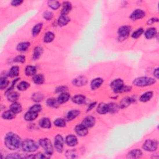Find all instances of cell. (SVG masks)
I'll return each instance as SVG.
<instances>
[{"label": "cell", "mask_w": 159, "mask_h": 159, "mask_svg": "<svg viewBox=\"0 0 159 159\" xmlns=\"http://www.w3.org/2000/svg\"><path fill=\"white\" fill-rule=\"evenodd\" d=\"M4 144L9 149L16 150L21 147L22 143L21 138L18 135L12 132H9L4 139Z\"/></svg>", "instance_id": "obj_1"}, {"label": "cell", "mask_w": 159, "mask_h": 159, "mask_svg": "<svg viewBox=\"0 0 159 159\" xmlns=\"http://www.w3.org/2000/svg\"><path fill=\"white\" fill-rule=\"evenodd\" d=\"M156 83V80L151 77H139L135 78L133 81V84L135 86L140 87H145L151 86Z\"/></svg>", "instance_id": "obj_2"}, {"label": "cell", "mask_w": 159, "mask_h": 159, "mask_svg": "<svg viewBox=\"0 0 159 159\" xmlns=\"http://www.w3.org/2000/svg\"><path fill=\"white\" fill-rule=\"evenodd\" d=\"M22 148L24 152H33L36 151L39 148V145L31 139H27L22 143Z\"/></svg>", "instance_id": "obj_3"}, {"label": "cell", "mask_w": 159, "mask_h": 159, "mask_svg": "<svg viewBox=\"0 0 159 159\" xmlns=\"http://www.w3.org/2000/svg\"><path fill=\"white\" fill-rule=\"evenodd\" d=\"M39 144L43 148L45 151L46 155L52 156L53 152H54V149L51 144L50 140L47 138L41 139L39 141Z\"/></svg>", "instance_id": "obj_4"}, {"label": "cell", "mask_w": 159, "mask_h": 159, "mask_svg": "<svg viewBox=\"0 0 159 159\" xmlns=\"http://www.w3.org/2000/svg\"><path fill=\"white\" fill-rule=\"evenodd\" d=\"M158 148V142L155 140L148 139L143 144V149L147 152H154Z\"/></svg>", "instance_id": "obj_5"}, {"label": "cell", "mask_w": 159, "mask_h": 159, "mask_svg": "<svg viewBox=\"0 0 159 159\" xmlns=\"http://www.w3.org/2000/svg\"><path fill=\"white\" fill-rule=\"evenodd\" d=\"M64 143H65V140L62 136L60 134H58L55 136V140H54V145H55V148L56 149V151L57 152L59 153L62 152L63 149H64Z\"/></svg>", "instance_id": "obj_6"}, {"label": "cell", "mask_w": 159, "mask_h": 159, "mask_svg": "<svg viewBox=\"0 0 159 159\" xmlns=\"http://www.w3.org/2000/svg\"><path fill=\"white\" fill-rule=\"evenodd\" d=\"M124 86V82L121 79H116L111 83V88L115 93H121L123 86Z\"/></svg>", "instance_id": "obj_7"}, {"label": "cell", "mask_w": 159, "mask_h": 159, "mask_svg": "<svg viewBox=\"0 0 159 159\" xmlns=\"http://www.w3.org/2000/svg\"><path fill=\"white\" fill-rule=\"evenodd\" d=\"M130 32H131V28L129 27V26H124L121 28H119L118 31V36H119V37L122 39L127 38L129 36Z\"/></svg>", "instance_id": "obj_8"}, {"label": "cell", "mask_w": 159, "mask_h": 159, "mask_svg": "<svg viewBox=\"0 0 159 159\" xmlns=\"http://www.w3.org/2000/svg\"><path fill=\"white\" fill-rule=\"evenodd\" d=\"M145 16V12L142 10H139L138 9V10H135V11L132 12V13L130 16V18L132 20L135 21V20L143 18Z\"/></svg>", "instance_id": "obj_9"}, {"label": "cell", "mask_w": 159, "mask_h": 159, "mask_svg": "<svg viewBox=\"0 0 159 159\" xmlns=\"http://www.w3.org/2000/svg\"><path fill=\"white\" fill-rule=\"evenodd\" d=\"M95 122H96L95 118L93 116H89L86 117L83 119L82 122V124L87 128H90L95 126Z\"/></svg>", "instance_id": "obj_10"}, {"label": "cell", "mask_w": 159, "mask_h": 159, "mask_svg": "<svg viewBox=\"0 0 159 159\" xmlns=\"http://www.w3.org/2000/svg\"><path fill=\"white\" fill-rule=\"evenodd\" d=\"M75 131L76 134L80 137L86 136L88 133V128L82 125V124H81L77 125L75 128Z\"/></svg>", "instance_id": "obj_11"}, {"label": "cell", "mask_w": 159, "mask_h": 159, "mask_svg": "<svg viewBox=\"0 0 159 159\" xmlns=\"http://www.w3.org/2000/svg\"><path fill=\"white\" fill-rule=\"evenodd\" d=\"M88 83L87 78L84 76L78 77L76 78H75L73 80V85L77 86H83L86 85Z\"/></svg>", "instance_id": "obj_12"}, {"label": "cell", "mask_w": 159, "mask_h": 159, "mask_svg": "<svg viewBox=\"0 0 159 159\" xmlns=\"http://www.w3.org/2000/svg\"><path fill=\"white\" fill-rule=\"evenodd\" d=\"M65 142L70 147H74L78 144L77 138L74 135H68L66 137Z\"/></svg>", "instance_id": "obj_13"}, {"label": "cell", "mask_w": 159, "mask_h": 159, "mask_svg": "<svg viewBox=\"0 0 159 159\" xmlns=\"http://www.w3.org/2000/svg\"><path fill=\"white\" fill-rule=\"evenodd\" d=\"M72 6L71 3L68 1H65L63 3V8L61 11V15L67 16L68 13L71 11Z\"/></svg>", "instance_id": "obj_14"}, {"label": "cell", "mask_w": 159, "mask_h": 159, "mask_svg": "<svg viewBox=\"0 0 159 159\" xmlns=\"http://www.w3.org/2000/svg\"><path fill=\"white\" fill-rule=\"evenodd\" d=\"M103 83V80L101 78H96L93 80L91 82V88L93 90L99 88Z\"/></svg>", "instance_id": "obj_15"}, {"label": "cell", "mask_w": 159, "mask_h": 159, "mask_svg": "<svg viewBox=\"0 0 159 159\" xmlns=\"http://www.w3.org/2000/svg\"><path fill=\"white\" fill-rule=\"evenodd\" d=\"M142 156V152L139 149H134L130 151L127 154V158H139Z\"/></svg>", "instance_id": "obj_16"}, {"label": "cell", "mask_w": 159, "mask_h": 159, "mask_svg": "<svg viewBox=\"0 0 159 159\" xmlns=\"http://www.w3.org/2000/svg\"><path fill=\"white\" fill-rule=\"evenodd\" d=\"M37 117H38L37 113L29 110V111H28L25 114L24 119L27 121H34L35 119H36Z\"/></svg>", "instance_id": "obj_17"}, {"label": "cell", "mask_w": 159, "mask_h": 159, "mask_svg": "<svg viewBox=\"0 0 159 159\" xmlns=\"http://www.w3.org/2000/svg\"><path fill=\"white\" fill-rule=\"evenodd\" d=\"M70 95L68 93H62L59 96L58 98H57V101H58V102L59 104H63L65 103L66 102H67V101L70 100Z\"/></svg>", "instance_id": "obj_18"}, {"label": "cell", "mask_w": 159, "mask_h": 159, "mask_svg": "<svg viewBox=\"0 0 159 159\" xmlns=\"http://www.w3.org/2000/svg\"><path fill=\"white\" fill-rule=\"evenodd\" d=\"M39 125L42 128H45V129H50L52 126L50 120L47 118H42L39 121Z\"/></svg>", "instance_id": "obj_19"}, {"label": "cell", "mask_w": 159, "mask_h": 159, "mask_svg": "<svg viewBox=\"0 0 159 159\" xmlns=\"http://www.w3.org/2000/svg\"><path fill=\"white\" fill-rule=\"evenodd\" d=\"M36 72H37V69H36V67H34V66H32V65L27 66L25 69L26 75L29 77L36 75Z\"/></svg>", "instance_id": "obj_20"}, {"label": "cell", "mask_w": 159, "mask_h": 159, "mask_svg": "<svg viewBox=\"0 0 159 159\" xmlns=\"http://www.w3.org/2000/svg\"><path fill=\"white\" fill-rule=\"evenodd\" d=\"M80 111H79L78 110H71L67 113V119L68 121H72L74 119L80 116Z\"/></svg>", "instance_id": "obj_21"}, {"label": "cell", "mask_w": 159, "mask_h": 159, "mask_svg": "<svg viewBox=\"0 0 159 159\" xmlns=\"http://www.w3.org/2000/svg\"><path fill=\"white\" fill-rule=\"evenodd\" d=\"M19 95L18 93L16 91H10L8 93L7 95V98L8 100L11 101V102L15 103L16 101L19 99Z\"/></svg>", "instance_id": "obj_22"}, {"label": "cell", "mask_w": 159, "mask_h": 159, "mask_svg": "<svg viewBox=\"0 0 159 159\" xmlns=\"http://www.w3.org/2000/svg\"><path fill=\"white\" fill-rule=\"evenodd\" d=\"M98 113L100 114H105L108 113V104L105 103H100L96 109Z\"/></svg>", "instance_id": "obj_23"}, {"label": "cell", "mask_w": 159, "mask_h": 159, "mask_svg": "<svg viewBox=\"0 0 159 159\" xmlns=\"http://www.w3.org/2000/svg\"><path fill=\"white\" fill-rule=\"evenodd\" d=\"M70 21V19L67 16L61 15L58 19V25L60 27H63V26L68 24Z\"/></svg>", "instance_id": "obj_24"}, {"label": "cell", "mask_w": 159, "mask_h": 159, "mask_svg": "<svg viewBox=\"0 0 159 159\" xmlns=\"http://www.w3.org/2000/svg\"><path fill=\"white\" fill-rule=\"evenodd\" d=\"M43 53V48L41 46H37L34 48L33 53V59L36 60L41 57Z\"/></svg>", "instance_id": "obj_25"}, {"label": "cell", "mask_w": 159, "mask_h": 159, "mask_svg": "<svg viewBox=\"0 0 159 159\" xmlns=\"http://www.w3.org/2000/svg\"><path fill=\"white\" fill-rule=\"evenodd\" d=\"M157 29L154 28H151L148 29L145 32V36L148 39L153 38L157 35Z\"/></svg>", "instance_id": "obj_26"}, {"label": "cell", "mask_w": 159, "mask_h": 159, "mask_svg": "<svg viewBox=\"0 0 159 159\" xmlns=\"http://www.w3.org/2000/svg\"><path fill=\"white\" fill-rule=\"evenodd\" d=\"M10 109L15 114H18L23 111V107L20 103L15 102L11 105Z\"/></svg>", "instance_id": "obj_27"}, {"label": "cell", "mask_w": 159, "mask_h": 159, "mask_svg": "<svg viewBox=\"0 0 159 159\" xmlns=\"http://www.w3.org/2000/svg\"><path fill=\"white\" fill-rule=\"evenodd\" d=\"M132 99L129 97H126V98H123L121 100L120 104H119V108L123 109L128 107L132 103Z\"/></svg>", "instance_id": "obj_28"}, {"label": "cell", "mask_w": 159, "mask_h": 159, "mask_svg": "<svg viewBox=\"0 0 159 159\" xmlns=\"http://www.w3.org/2000/svg\"><path fill=\"white\" fill-rule=\"evenodd\" d=\"M153 96V92L152 91H147L145 92V93L142 95L140 97V101L142 102H147V101L151 100V99Z\"/></svg>", "instance_id": "obj_29"}, {"label": "cell", "mask_w": 159, "mask_h": 159, "mask_svg": "<svg viewBox=\"0 0 159 159\" xmlns=\"http://www.w3.org/2000/svg\"><path fill=\"white\" fill-rule=\"evenodd\" d=\"M85 96L82 95H78L73 96L72 98V101L75 104H83L85 101Z\"/></svg>", "instance_id": "obj_30"}, {"label": "cell", "mask_w": 159, "mask_h": 159, "mask_svg": "<svg viewBox=\"0 0 159 159\" xmlns=\"http://www.w3.org/2000/svg\"><path fill=\"white\" fill-rule=\"evenodd\" d=\"M15 117L16 114L14 112H12L11 109L4 112L2 114V118L4 119H6V120H11V119H14Z\"/></svg>", "instance_id": "obj_31"}, {"label": "cell", "mask_w": 159, "mask_h": 159, "mask_svg": "<svg viewBox=\"0 0 159 159\" xmlns=\"http://www.w3.org/2000/svg\"><path fill=\"white\" fill-rule=\"evenodd\" d=\"M19 68L17 66H13L10 70L8 73V76L10 77H16L19 75Z\"/></svg>", "instance_id": "obj_32"}, {"label": "cell", "mask_w": 159, "mask_h": 159, "mask_svg": "<svg viewBox=\"0 0 159 159\" xmlns=\"http://www.w3.org/2000/svg\"><path fill=\"white\" fill-rule=\"evenodd\" d=\"M30 46V44L28 42H24L19 43L17 46V50L19 52H25L27 50Z\"/></svg>", "instance_id": "obj_33"}, {"label": "cell", "mask_w": 159, "mask_h": 159, "mask_svg": "<svg viewBox=\"0 0 159 159\" xmlns=\"http://www.w3.org/2000/svg\"><path fill=\"white\" fill-rule=\"evenodd\" d=\"M32 80L33 82L36 84H37V85H42V84L44 83V81H45V78H44L42 74H38L34 75Z\"/></svg>", "instance_id": "obj_34"}, {"label": "cell", "mask_w": 159, "mask_h": 159, "mask_svg": "<svg viewBox=\"0 0 159 159\" xmlns=\"http://www.w3.org/2000/svg\"><path fill=\"white\" fill-rule=\"evenodd\" d=\"M55 38L54 34L52 32H47L44 37V42L46 43H50L54 41Z\"/></svg>", "instance_id": "obj_35"}, {"label": "cell", "mask_w": 159, "mask_h": 159, "mask_svg": "<svg viewBox=\"0 0 159 159\" xmlns=\"http://www.w3.org/2000/svg\"><path fill=\"white\" fill-rule=\"evenodd\" d=\"M46 104L49 107L52 108H57L59 106V105L60 104L58 102L57 100L55 98H49L46 101Z\"/></svg>", "instance_id": "obj_36"}, {"label": "cell", "mask_w": 159, "mask_h": 159, "mask_svg": "<svg viewBox=\"0 0 159 159\" xmlns=\"http://www.w3.org/2000/svg\"><path fill=\"white\" fill-rule=\"evenodd\" d=\"M42 28V23H38L34 26L32 30V34L33 36H37L41 31Z\"/></svg>", "instance_id": "obj_37"}, {"label": "cell", "mask_w": 159, "mask_h": 159, "mask_svg": "<svg viewBox=\"0 0 159 159\" xmlns=\"http://www.w3.org/2000/svg\"><path fill=\"white\" fill-rule=\"evenodd\" d=\"M30 86L29 83H28L27 82L23 81L20 82L17 86V89L19 91H25L28 89V88Z\"/></svg>", "instance_id": "obj_38"}, {"label": "cell", "mask_w": 159, "mask_h": 159, "mask_svg": "<svg viewBox=\"0 0 159 159\" xmlns=\"http://www.w3.org/2000/svg\"><path fill=\"white\" fill-rule=\"evenodd\" d=\"M48 6H49L52 10H56L59 9L60 6V2L57 1H48Z\"/></svg>", "instance_id": "obj_39"}, {"label": "cell", "mask_w": 159, "mask_h": 159, "mask_svg": "<svg viewBox=\"0 0 159 159\" xmlns=\"http://www.w3.org/2000/svg\"><path fill=\"white\" fill-rule=\"evenodd\" d=\"M44 96L42 93H36L32 95V100L35 101V102H40V101H42L44 100Z\"/></svg>", "instance_id": "obj_40"}, {"label": "cell", "mask_w": 159, "mask_h": 159, "mask_svg": "<svg viewBox=\"0 0 159 159\" xmlns=\"http://www.w3.org/2000/svg\"><path fill=\"white\" fill-rule=\"evenodd\" d=\"M54 124L58 127H64L66 126V121L63 118H58L54 121Z\"/></svg>", "instance_id": "obj_41"}, {"label": "cell", "mask_w": 159, "mask_h": 159, "mask_svg": "<svg viewBox=\"0 0 159 159\" xmlns=\"http://www.w3.org/2000/svg\"><path fill=\"white\" fill-rule=\"evenodd\" d=\"M9 85V80L3 77L0 79V89L1 90L5 89V88L8 86Z\"/></svg>", "instance_id": "obj_42"}, {"label": "cell", "mask_w": 159, "mask_h": 159, "mask_svg": "<svg viewBox=\"0 0 159 159\" xmlns=\"http://www.w3.org/2000/svg\"><path fill=\"white\" fill-rule=\"evenodd\" d=\"M108 104V113H114L118 111L119 106L115 103H109Z\"/></svg>", "instance_id": "obj_43"}, {"label": "cell", "mask_w": 159, "mask_h": 159, "mask_svg": "<svg viewBox=\"0 0 159 159\" xmlns=\"http://www.w3.org/2000/svg\"><path fill=\"white\" fill-rule=\"evenodd\" d=\"M144 32V30L142 28H139L138 29H137L135 31H134L132 34V37L134 38V39H138L139 37L141 36V35H142Z\"/></svg>", "instance_id": "obj_44"}, {"label": "cell", "mask_w": 159, "mask_h": 159, "mask_svg": "<svg viewBox=\"0 0 159 159\" xmlns=\"http://www.w3.org/2000/svg\"><path fill=\"white\" fill-rule=\"evenodd\" d=\"M29 110L30 111L39 113V112H41L42 111V106L40 104H35L32 106V107H30Z\"/></svg>", "instance_id": "obj_45"}, {"label": "cell", "mask_w": 159, "mask_h": 159, "mask_svg": "<svg viewBox=\"0 0 159 159\" xmlns=\"http://www.w3.org/2000/svg\"><path fill=\"white\" fill-rule=\"evenodd\" d=\"M43 17L47 21H50L53 17V13L50 11H46L43 14Z\"/></svg>", "instance_id": "obj_46"}, {"label": "cell", "mask_w": 159, "mask_h": 159, "mask_svg": "<svg viewBox=\"0 0 159 159\" xmlns=\"http://www.w3.org/2000/svg\"><path fill=\"white\" fill-rule=\"evenodd\" d=\"M26 61V57L24 55H18L16 57H15L14 59V62H19V63H24Z\"/></svg>", "instance_id": "obj_47"}, {"label": "cell", "mask_w": 159, "mask_h": 159, "mask_svg": "<svg viewBox=\"0 0 159 159\" xmlns=\"http://www.w3.org/2000/svg\"><path fill=\"white\" fill-rule=\"evenodd\" d=\"M24 158L23 156L19 155V154L17 153H12V154H10L6 157V158Z\"/></svg>", "instance_id": "obj_48"}, {"label": "cell", "mask_w": 159, "mask_h": 159, "mask_svg": "<svg viewBox=\"0 0 159 159\" xmlns=\"http://www.w3.org/2000/svg\"><path fill=\"white\" fill-rule=\"evenodd\" d=\"M66 156H67L68 158H73L76 157V153H75V152L73 151H67V153H66Z\"/></svg>", "instance_id": "obj_49"}, {"label": "cell", "mask_w": 159, "mask_h": 159, "mask_svg": "<svg viewBox=\"0 0 159 159\" xmlns=\"http://www.w3.org/2000/svg\"><path fill=\"white\" fill-rule=\"evenodd\" d=\"M67 90V88L66 86H61L58 87L56 89V93H64L65 92V91Z\"/></svg>", "instance_id": "obj_50"}, {"label": "cell", "mask_w": 159, "mask_h": 159, "mask_svg": "<svg viewBox=\"0 0 159 159\" xmlns=\"http://www.w3.org/2000/svg\"><path fill=\"white\" fill-rule=\"evenodd\" d=\"M23 1H20V0H13L12 1H11V5L13 6H18L23 3Z\"/></svg>", "instance_id": "obj_51"}, {"label": "cell", "mask_w": 159, "mask_h": 159, "mask_svg": "<svg viewBox=\"0 0 159 159\" xmlns=\"http://www.w3.org/2000/svg\"><path fill=\"white\" fill-rule=\"evenodd\" d=\"M32 158H46V156H44V154H42V153H37L36 156H33Z\"/></svg>", "instance_id": "obj_52"}, {"label": "cell", "mask_w": 159, "mask_h": 159, "mask_svg": "<svg viewBox=\"0 0 159 159\" xmlns=\"http://www.w3.org/2000/svg\"><path fill=\"white\" fill-rule=\"evenodd\" d=\"M158 19L157 18H152L151 19H149L148 21H147V24L149 25H151L153 23H156V22H158Z\"/></svg>", "instance_id": "obj_53"}, {"label": "cell", "mask_w": 159, "mask_h": 159, "mask_svg": "<svg viewBox=\"0 0 159 159\" xmlns=\"http://www.w3.org/2000/svg\"><path fill=\"white\" fill-rule=\"evenodd\" d=\"M96 102H94V103H91V104H90L89 106H88V108L87 111H91V110H92L93 108L95 106H96Z\"/></svg>", "instance_id": "obj_54"}, {"label": "cell", "mask_w": 159, "mask_h": 159, "mask_svg": "<svg viewBox=\"0 0 159 159\" xmlns=\"http://www.w3.org/2000/svg\"><path fill=\"white\" fill-rule=\"evenodd\" d=\"M153 75H154V77H156L157 78H158V77H159L158 68H156L155 70H154V72H153Z\"/></svg>", "instance_id": "obj_55"}]
</instances>
